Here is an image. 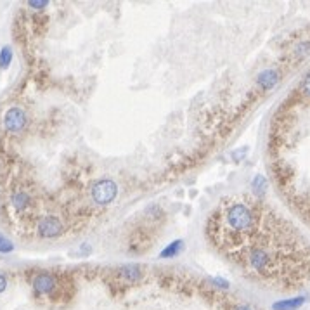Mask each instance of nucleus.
<instances>
[{"label":"nucleus","mask_w":310,"mask_h":310,"mask_svg":"<svg viewBox=\"0 0 310 310\" xmlns=\"http://www.w3.org/2000/svg\"><path fill=\"white\" fill-rule=\"evenodd\" d=\"M116 194H118V185L109 178L97 180L92 185V199L97 205H109L116 198Z\"/></svg>","instance_id":"f257e3e1"},{"label":"nucleus","mask_w":310,"mask_h":310,"mask_svg":"<svg viewBox=\"0 0 310 310\" xmlns=\"http://www.w3.org/2000/svg\"><path fill=\"white\" fill-rule=\"evenodd\" d=\"M36 229H38L42 238H57V236H61L64 232L63 222H61L57 217H54V215L40 218Z\"/></svg>","instance_id":"f03ea898"},{"label":"nucleus","mask_w":310,"mask_h":310,"mask_svg":"<svg viewBox=\"0 0 310 310\" xmlns=\"http://www.w3.org/2000/svg\"><path fill=\"white\" fill-rule=\"evenodd\" d=\"M3 125H5V129L9 132H19V130H23L24 125H26V113H24V109L16 108V106L10 108L5 113V116H3Z\"/></svg>","instance_id":"7ed1b4c3"},{"label":"nucleus","mask_w":310,"mask_h":310,"mask_svg":"<svg viewBox=\"0 0 310 310\" xmlns=\"http://www.w3.org/2000/svg\"><path fill=\"white\" fill-rule=\"evenodd\" d=\"M57 277L50 272H40L33 279V290L38 295H52L57 290Z\"/></svg>","instance_id":"20e7f679"},{"label":"nucleus","mask_w":310,"mask_h":310,"mask_svg":"<svg viewBox=\"0 0 310 310\" xmlns=\"http://www.w3.org/2000/svg\"><path fill=\"white\" fill-rule=\"evenodd\" d=\"M118 277L125 279L127 283H136V281L144 277V271H142L137 264H129L118 269Z\"/></svg>","instance_id":"39448f33"},{"label":"nucleus","mask_w":310,"mask_h":310,"mask_svg":"<svg viewBox=\"0 0 310 310\" xmlns=\"http://www.w3.org/2000/svg\"><path fill=\"white\" fill-rule=\"evenodd\" d=\"M257 82L264 90H269V89H272L277 82H279V75H277L276 69H265L264 73L258 75Z\"/></svg>","instance_id":"423d86ee"},{"label":"nucleus","mask_w":310,"mask_h":310,"mask_svg":"<svg viewBox=\"0 0 310 310\" xmlns=\"http://www.w3.org/2000/svg\"><path fill=\"white\" fill-rule=\"evenodd\" d=\"M10 203H12V206L16 208V210L21 211L31 205V196L28 194L26 191H23V189H17V191H14L12 196H10Z\"/></svg>","instance_id":"0eeeda50"},{"label":"nucleus","mask_w":310,"mask_h":310,"mask_svg":"<svg viewBox=\"0 0 310 310\" xmlns=\"http://www.w3.org/2000/svg\"><path fill=\"white\" fill-rule=\"evenodd\" d=\"M305 297H297V298H290V300H283V302H276L272 305L274 310H297L304 305Z\"/></svg>","instance_id":"6e6552de"},{"label":"nucleus","mask_w":310,"mask_h":310,"mask_svg":"<svg viewBox=\"0 0 310 310\" xmlns=\"http://www.w3.org/2000/svg\"><path fill=\"white\" fill-rule=\"evenodd\" d=\"M180 250H182V241L178 239V241L170 243L168 246L161 251V258H172V257H175V255L180 253Z\"/></svg>","instance_id":"1a4fd4ad"},{"label":"nucleus","mask_w":310,"mask_h":310,"mask_svg":"<svg viewBox=\"0 0 310 310\" xmlns=\"http://www.w3.org/2000/svg\"><path fill=\"white\" fill-rule=\"evenodd\" d=\"M10 63H12V49L9 45H5L0 50V68H9Z\"/></svg>","instance_id":"9d476101"},{"label":"nucleus","mask_w":310,"mask_h":310,"mask_svg":"<svg viewBox=\"0 0 310 310\" xmlns=\"http://www.w3.org/2000/svg\"><path fill=\"white\" fill-rule=\"evenodd\" d=\"M265 189H267V180H265L264 175H257V177L253 178V191L257 192V194H264Z\"/></svg>","instance_id":"9b49d317"},{"label":"nucleus","mask_w":310,"mask_h":310,"mask_svg":"<svg viewBox=\"0 0 310 310\" xmlns=\"http://www.w3.org/2000/svg\"><path fill=\"white\" fill-rule=\"evenodd\" d=\"M14 250V244L10 239H7L3 234H0V253H10Z\"/></svg>","instance_id":"f8f14e48"},{"label":"nucleus","mask_w":310,"mask_h":310,"mask_svg":"<svg viewBox=\"0 0 310 310\" xmlns=\"http://www.w3.org/2000/svg\"><path fill=\"white\" fill-rule=\"evenodd\" d=\"M300 92L304 94L305 97H310V71L305 75L304 82H302V87H300Z\"/></svg>","instance_id":"ddd939ff"},{"label":"nucleus","mask_w":310,"mask_h":310,"mask_svg":"<svg viewBox=\"0 0 310 310\" xmlns=\"http://www.w3.org/2000/svg\"><path fill=\"white\" fill-rule=\"evenodd\" d=\"M211 283H213L215 286L222 288V290H227V288H229V283H227V281L220 279V277H215V279H211Z\"/></svg>","instance_id":"4468645a"},{"label":"nucleus","mask_w":310,"mask_h":310,"mask_svg":"<svg viewBox=\"0 0 310 310\" xmlns=\"http://www.w3.org/2000/svg\"><path fill=\"white\" fill-rule=\"evenodd\" d=\"M28 5H30L31 9H38V10H42V9H45V7L49 5V2H36V0H33V2H28Z\"/></svg>","instance_id":"2eb2a0df"},{"label":"nucleus","mask_w":310,"mask_h":310,"mask_svg":"<svg viewBox=\"0 0 310 310\" xmlns=\"http://www.w3.org/2000/svg\"><path fill=\"white\" fill-rule=\"evenodd\" d=\"M5 288H7V279L2 274H0V293H2V291H5Z\"/></svg>","instance_id":"dca6fc26"},{"label":"nucleus","mask_w":310,"mask_h":310,"mask_svg":"<svg viewBox=\"0 0 310 310\" xmlns=\"http://www.w3.org/2000/svg\"><path fill=\"white\" fill-rule=\"evenodd\" d=\"M244 155H246V149H244V151H243V153H241V151L234 153V159H236V161H238V159H239V158H241V159H243V158H244Z\"/></svg>","instance_id":"f3484780"},{"label":"nucleus","mask_w":310,"mask_h":310,"mask_svg":"<svg viewBox=\"0 0 310 310\" xmlns=\"http://www.w3.org/2000/svg\"><path fill=\"white\" fill-rule=\"evenodd\" d=\"M236 310H251L250 307H246V305H241V307H238Z\"/></svg>","instance_id":"a211bd4d"}]
</instances>
